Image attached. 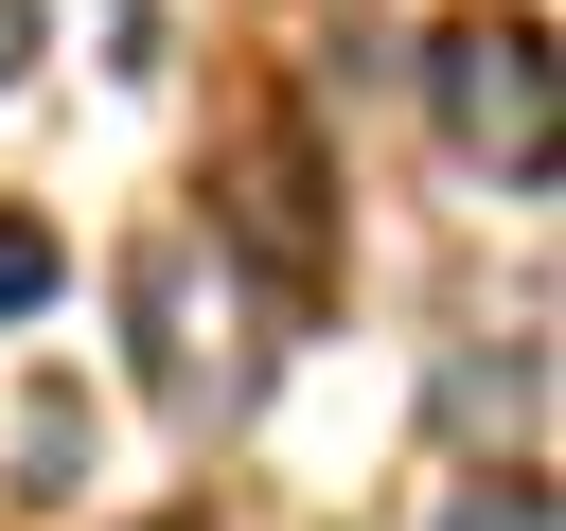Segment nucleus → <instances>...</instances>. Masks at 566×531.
I'll return each instance as SVG.
<instances>
[{"label": "nucleus", "mask_w": 566, "mask_h": 531, "mask_svg": "<svg viewBox=\"0 0 566 531\" xmlns=\"http://www.w3.org/2000/svg\"><path fill=\"white\" fill-rule=\"evenodd\" d=\"M35 301H53V230H35V212H0V319H35Z\"/></svg>", "instance_id": "nucleus-4"}, {"label": "nucleus", "mask_w": 566, "mask_h": 531, "mask_svg": "<svg viewBox=\"0 0 566 531\" xmlns=\"http://www.w3.org/2000/svg\"><path fill=\"white\" fill-rule=\"evenodd\" d=\"M442 531H548V478H478V496H460Z\"/></svg>", "instance_id": "nucleus-5"}, {"label": "nucleus", "mask_w": 566, "mask_h": 531, "mask_svg": "<svg viewBox=\"0 0 566 531\" xmlns=\"http://www.w3.org/2000/svg\"><path fill=\"white\" fill-rule=\"evenodd\" d=\"M159 531H177V513H159Z\"/></svg>", "instance_id": "nucleus-7"}, {"label": "nucleus", "mask_w": 566, "mask_h": 531, "mask_svg": "<svg viewBox=\"0 0 566 531\" xmlns=\"http://www.w3.org/2000/svg\"><path fill=\"white\" fill-rule=\"evenodd\" d=\"M212 230L265 266V301H283V319L318 301V266H336V248H318V124H301V106H265V124L230 142V177H212Z\"/></svg>", "instance_id": "nucleus-2"}, {"label": "nucleus", "mask_w": 566, "mask_h": 531, "mask_svg": "<svg viewBox=\"0 0 566 531\" xmlns=\"http://www.w3.org/2000/svg\"><path fill=\"white\" fill-rule=\"evenodd\" d=\"M35 35H53V18H35V0H0V88L35 71Z\"/></svg>", "instance_id": "nucleus-6"}, {"label": "nucleus", "mask_w": 566, "mask_h": 531, "mask_svg": "<svg viewBox=\"0 0 566 531\" xmlns=\"http://www.w3.org/2000/svg\"><path fill=\"white\" fill-rule=\"evenodd\" d=\"M142 389L195 425V407H230V354L195 336V230H159L142 248Z\"/></svg>", "instance_id": "nucleus-3"}, {"label": "nucleus", "mask_w": 566, "mask_h": 531, "mask_svg": "<svg viewBox=\"0 0 566 531\" xmlns=\"http://www.w3.org/2000/svg\"><path fill=\"white\" fill-rule=\"evenodd\" d=\"M424 106H442L460 159H495L513 195H548V18H513V0L442 18L424 35Z\"/></svg>", "instance_id": "nucleus-1"}]
</instances>
